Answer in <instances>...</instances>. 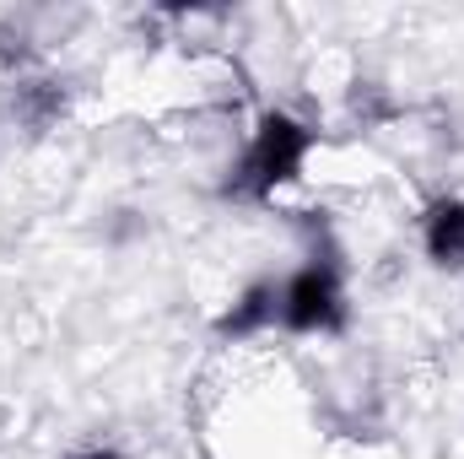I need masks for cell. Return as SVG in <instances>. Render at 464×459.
I'll return each instance as SVG.
<instances>
[{
    "label": "cell",
    "mask_w": 464,
    "mask_h": 459,
    "mask_svg": "<svg viewBox=\"0 0 464 459\" xmlns=\"http://www.w3.org/2000/svg\"><path fill=\"white\" fill-rule=\"evenodd\" d=\"M319 151H324L319 119L303 114V109H286V103H265L248 119L243 141L232 146L227 168L217 179V200L265 211L281 195H292L297 184H308V168Z\"/></svg>",
    "instance_id": "obj_1"
},
{
    "label": "cell",
    "mask_w": 464,
    "mask_h": 459,
    "mask_svg": "<svg viewBox=\"0 0 464 459\" xmlns=\"http://www.w3.org/2000/svg\"><path fill=\"white\" fill-rule=\"evenodd\" d=\"M351 330V265L330 232H314L308 254L276 270V336L341 341Z\"/></svg>",
    "instance_id": "obj_2"
},
{
    "label": "cell",
    "mask_w": 464,
    "mask_h": 459,
    "mask_svg": "<svg viewBox=\"0 0 464 459\" xmlns=\"http://www.w3.org/2000/svg\"><path fill=\"white\" fill-rule=\"evenodd\" d=\"M71 98H76L71 76L54 71L49 60L44 65H27V71H11L5 87H0V124L27 130V135H44V130H54L60 119L71 114Z\"/></svg>",
    "instance_id": "obj_3"
},
{
    "label": "cell",
    "mask_w": 464,
    "mask_h": 459,
    "mask_svg": "<svg viewBox=\"0 0 464 459\" xmlns=\"http://www.w3.org/2000/svg\"><path fill=\"white\" fill-rule=\"evenodd\" d=\"M416 249L438 276H464V195L443 190L416 217Z\"/></svg>",
    "instance_id": "obj_4"
},
{
    "label": "cell",
    "mask_w": 464,
    "mask_h": 459,
    "mask_svg": "<svg viewBox=\"0 0 464 459\" xmlns=\"http://www.w3.org/2000/svg\"><path fill=\"white\" fill-rule=\"evenodd\" d=\"M60 459H135L119 438H82V444H71Z\"/></svg>",
    "instance_id": "obj_5"
}]
</instances>
